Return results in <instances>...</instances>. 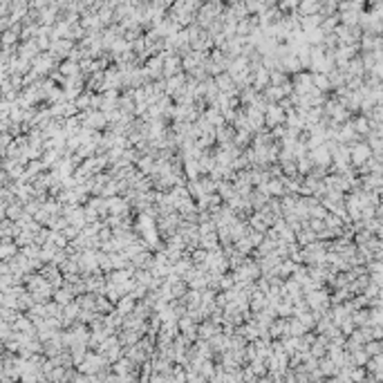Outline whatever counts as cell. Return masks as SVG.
Segmentation results:
<instances>
[{
	"mask_svg": "<svg viewBox=\"0 0 383 383\" xmlns=\"http://www.w3.org/2000/svg\"><path fill=\"white\" fill-rule=\"evenodd\" d=\"M106 366H112V363H110L106 356H103L101 352L97 350V352H88V356L83 359V363L79 366V370H81V372H85V374H92V376H94L97 372H101V370L106 368Z\"/></svg>",
	"mask_w": 383,
	"mask_h": 383,
	"instance_id": "cell-1",
	"label": "cell"
},
{
	"mask_svg": "<svg viewBox=\"0 0 383 383\" xmlns=\"http://www.w3.org/2000/svg\"><path fill=\"white\" fill-rule=\"evenodd\" d=\"M350 157H352V166L359 168V166L368 164L370 159L374 157V150H372V146H370L368 141H354L352 148H350Z\"/></svg>",
	"mask_w": 383,
	"mask_h": 383,
	"instance_id": "cell-2",
	"label": "cell"
},
{
	"mask_svg": "<svg viewBox=\"0 0 383 383\" xmlns=\"http://www.w3.org/2000/svg\"><path fill=\"white\" fill-rule=\"evenodd\" d=\"M305 298H307V302H310V307L314 312H327V310H330V305H332V296L327 294L325 287L314 289V292H307Z\"/></svg>",
	"mask_w": 383,
	"mask_h": 383,
	"instance_id": "cell-3",
	"label": "cell"
},
{
	"mask_svg": "<svg viewBox=\"0 0 383 383\" xmlns=\"http://www.w3.org/2000/svg\"><path fill=\"white\" fill-rule=\"evenodd\" d=\"M264 123H267V128H276V126H280V123H287L285 108H282L280 103H269L267 112H264Z\"/></svg>",
	"mask_w": 383,
	"mask_h": 383,
	"instance_id": "cell-4",
	"label": "cell"
},
{
	"mask_svg": "<svg viewBox=\"0 0 383 383\" xmlns=\"http://www.w3.org/2000/svg\"><path fill=\"white\" fill-rule=\"evenodd\" d=\"M310 157L314 159V164L316 166H323V168H332V150H330V146H327V141L325 144H320L316 148H312L310 150Z\"/></svg>",
	"mask_w": 383,
	"mask_h": 383,
	"instance_id": "cell-5",
	"label": "cell"
},
{
	"mask_svg": "<svg viewBox=\"0 0 383 383\" xmlns=\"http://www.w3.org/2000/svg\"><path fill=\"white\" fill-rule=\"evenodd\" d=\"M292 83H294V92H298V94H307V92L314 90V76H310V74H296Z\"/></svg>",
	"mask_w": 383,
	"mask_h": 383,
	"instance_id": "cell-6",
	"label": "cell"
},
{
	"mask_svg": "<svg viewBox=\"0 0 383 383\" xmlns=\"http://www.w3.org/2000/svg\"><path fill=\"white\" fill-rule=\"evenodd\" d=\"M246 117H249V128L253 132H258V130H262L267 123H264V112H260V110H256V108H246Z\"/></svg>",
	"mask_w": 383,
	"mask_h": 383,
	"instance_id": "cell-7",
	"label": "cell"
},
{
	"mask_svg": "<svg viewBox=\"0 0 383 383\" xmlns=\"http://www.w3.org/2000/svg\"><path fill=\"white\" fill-rule=\"evenodd\" d=\"M135 307H137V298H132L130 294H126L119 302H117V312H119L123 318H126L128 314H132V312H135Z\"/></svg>",
	"mask_w": 383,
	"mask_h": 383,
	"instance_id": "cell-8",
	"label": "cell"
},
{
	"mask_svg": "<svg viewBox=\"0 0 383 383\" xmlns=\"http://www.w3.org/2000/svg\"><path fill=\"white\" fill-rule=\"evenodd\" d=\"M200 246H204V249H206V251L220 249L222 242H220L218 231H213V233H206V236H202V238H200Z\"/></svg>",
	"mask_w": 383,
	"mask_h": 383,
	"instance_id": "cell-9",
	"label": "cell"
},
{
	"mask_svg": "<svg viewBox=\"0 0 383 383\" xmlns=\"http://www.w3.org/2000/svg\"><path fill=\"white\" fill-rule=\"evenodd\" d=\"M21 251V246L16 244V240H3V249H0V258L3 260H11L16 253Z\"/></svg>",
	"mask_w": 383,
	"mask_h": 383,
	"instance_id": "cell-10",
	"label": "cell"
},
{
	"mask_svg": "<svg viewBox=\"0 0 383 383\" xmlns=\"http://www.w3.org/2000/svg\"><path fill=\"white\" fill-rule=\"evenodd\" d=\"M74 298H76V296H74L65 285H63V287H59V289H54V300L61 302L63 307H65V305H70V302H72Z\"/></svg>",
	"mask_w": 383,
	"mask_h": 383,
	"instance_id": "cell-11",
	"label": "cell"
},
{
	"mask_svg": "<svg viewBox=\"0 0 383 383\" xmlns=\"http://www.w3.org/2000/svg\"><path fill=\"white\" fill-rule=\"evenodd\" d=\"M352 318H354V323L356 325H370V320H372V314H370V310H361V307H359V310H354V312H352Z\"/></svg>",
	"mask_w": 383,
	"mask_h": 383,
	"instance_id": "cell-12",
	"label": "cell"
},
{
	"mask_svg": "<svg viewBox=\"0 0 383 383\" xmlns=\"http://www.w3.org/2000/svg\"><path fill=\"white\" fill-rule=\"evenodd\" d=\"M314 88H318L320 92L330 90V88H332V83H330V76H325V74H316V76H314Z\"/></svg>",
	"mask_w": 383,
	"mask_h": 383,
	"instance_id": "cell-13",
	"label": "cell"
},
{
	"mask_svg": "<svg viewBox=\"0 0 383 383\" xmlns=\"http://www.w3.org/2000/svg\"><path fill=\"white\" fill-rule=\"evenodd\" d=\"M287 81H289V79H287L285 72H274V74H271V85H282Z\"/></svg>",
	"mask_w": 383,
	"mask_h": 383,
	"instance_id": "cell-14",
	"label": "cell"
},
{
	"mask_svg": "<svg viewBox=\"0 0 383 383\" xmlns=\"http://www.w3.org/2000/svg\"><path fill=\"white\" fill-rule=\"evenodd\" d=\"M61 72H63V74H76V72H79V67L74 65V63H65L63 67H61Z\"/></svg>",
	"mask_w": 383,
	"mask_h": 383,
	"instance_id": "cell-15",
	"label": "cell"
}]
</instances>
